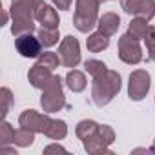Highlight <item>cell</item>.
Masks as SVG:
<instances>
[{
  "label": "cell",
  "mask_w": 155,
  "mask_h": 155,
  "mask_svg": "<svg viewBox=\"0 0 155 155\" xmlns=\"http://www.w3.org/2000/svg\"><path fill=\"white\" fill-rule=\"evenodd\" d=\"M44 0H11V33L15 37L35 31V15Z\"/></svg>",
  "instance_id": "cell-1"
},
{
  "label": "cell",
  "mask_w": 155,
  "mask_h": 155,
  "mask_svg": "<svg viewBox=\"0 0 155 155\" xmlns=\"http://www.w3.org/2000/svg\"><path fill=\"white\" fill-rule=\"evenodd\" d=\"M120 86H122V81H120L119 71L106 69L102 75L95 77L93 86H91V99H93L95 106L102 108V106L110 104L120 91Z\"/></svg>",
  "instance_id": "cell-2"
},
{
  "label": "cell",
  "mask_w": 155,
  "mask_h": 155,
  "mask_svg": "<svg viewBox=\"0 0 155 155\" xmlns=\"http://www.w3.org/2000/svg\"><path fill=\"white\" fill-rule=\"evenodd\" d=\"M99 8H101L99 0H77L73 13V26L77 28V31L88 33L97 26Z\"/></svg>",
  "instance_id": "cell-3"
},
{
  "label": "cell",
  "mask_w": 155,
  "mask_h": 155,
  "mask_svg": "<svg viewBox=\"0 0 155 155\" xmlns=\"http://www.w3.org/2000/svg\"><path fill=\"white\" fill-rule=\"evenodd\" d=\"M62 84H64L62 79L58 75H55L53 81L42 90L40 106L46 113H55V111H60L62 108H66V97H64Z\"/></svg>",
  "instance_id": "cell-4"
},
{
  "label": "cell",
  "mask_w": 155,
  "mask_h": 155,
  "mask_svg": "<svg viewBox=\"0 0 155 155\" xmlns=\"http://www.w3.org/2000/svg\"><path fill=\"white\" fill-rule=\"evenodd\" d=\"M111 142H115V131L108 124H101L95 135L82 140L84 150L88 153H93V155H97V153H111L110 148H108Z\"/></svg>",
  "instance_id": "cell-5"
},
{
  "label": "cell",
  "mask_w": 155,
  "mask_h": 155,
  "mask_svg": "<svg viewBox=\"0 0 155 155\" xmlns=\"http://www.w3.org/2000/svg\"><path fill=\"white\" fill-rule=\"evenodd\" d=\"M151 86V77L146 69H135L130 75V82H128V97L135 102L142 101Z\"/></svg>",
  "instance_id": "cell-6"
},
{
  "label": "cell",
  "mask_w": 155,
  "mask_h": 155,
  "mask_svg": "<svg viewBox=\"0 0 155 155\" xmlns=\"http://www.w3.org/2000/svg\"><path fill=\"white\" fill-rule=\"evenodd\" d=\"M119 58L124 64H139L142 60V48L137 38H133L130 33H124L119 38Z\"/></svg>",
  "instance_id": "cell-7"
},
{
  "label": "cell",
  "mask_w": 155,
  "mask_h": 155,
  "mask_svg": "<svg viewBox=\"0 0 155 155\" xmlns=\"http://www.w3.org/2000/svg\"><path fill=\"white\" fill-rule=\"evenodd\" d=\"M58 57L64 68H77L81 62V46L79 40L75 37L68 35L62 38L60 46H58Z\"/></svg>",
  "instance_id": "cell-8"
},
{
  "label": "cell",
  "mask_w": 155,
  "mask_h": 155,
  "mask_svg": "<svg viewBox=\"0 0 155 155\" xmlns=\"http://www.w3.org/2000/svg\"><path fill=\"white\" fill-rule=\"evenodd\" d=\"M49 122H51V117L46 111L38 113L35 110H24L20 113V117H18V124L22 128H28V130L35 131V133H44L48 130Z\"/></svg>",
  "instance_id": "cell-9"
},
{
  "label": "cell",
  "mask_w": 155,
  "mask_h": 155,
  "mask_svg": "<svg viewBox=\"0 0 155 155\" xmlns=\"http://www.w3.org/2000/svg\"><path fill=\"white\" fill-rule=\"evenodd\" d=\"M124 13L140 17L144 20H151L155 17V0H120Z\"/></svg>",
  "instance_id": "cell-10"
},
{
  "label": "cell",
  "mask_w": 155,
  "mask_h": 155,
  "mask_svg": "<svg viewBox=\"0 0 155 155\" xmlns=\"http://www.w3.org/2000/svg\"><path fill=\"white\" fill-rule=\"evenodd\" d=\"M15 48L24 58H37L42 53V44L38 37H33V33L15 37Z\"/></svg>",
  "instance_id": "cell-11"
},
{
  "label": "cell",
  "mask_w": 155,
  "mask_h": 155,
  "mask_svg": "<svg viewBox=\"0 0 155 155\" xmlns=\"http://www.w3.org/2000/svg\"><path fill=\"white\" fill-rule=\"evenodd\" d=\"M53 69H49V68H46V66H42V64H35L31 69H29V73H28V81H29V84L33 86V88H37V90H44L51 81H53V73H51Z\"/></svg>",
  "instance_id": "cell-12"
},
{
  "label": "cell",
  "mask_w": 155,
  "mask_h": 155,
  "mask_svg": "<svg viewBox=\"0 0 155 155\" xmlns=\"http://www.w3.org/2000/svg\"><path fill=\"white\" fill-rule=\"evenodd\" d=\"M35 20L38 24H42V28H51V29H58V24H60V18H58V13L55 11V8L48 6V4H42L35 15Z\"/></svg>",
  "instance_id": "cell-13"
},
{
  "label": "cell",
  "mask_w": 155,
  "mask_h": 155,
  "mask_svg": "<svg viewBox=\"0 0 155 155\" xmlns=\"http://www.w3.org/2000/svg\"><path fill=\"white\" fill-rule=\"evenodd\" d=\"M119 26H120V17H119L117 13H113V11L104 13L102 17H99V22H97L99 31H102V33L108 35V37L115 35L117 29H119Z\"/></svg>",
  "instance_id": "cell-14"
},
{
  "label": "cell",
  "mask_w": 155,
  "mask_h": 155,
  "mask_svg": "<svg viewBox=\"0 0 155 155\" xmlns=\"http://www.w3.org/2000/svg\"><path fill=\"white\" fill-rule=\"evenodd\" d=\"M86 75L82 73V71H79V69H71V71H68V75H66V86L73 91V93H81V91H84V88H86Z\"/></svg>",
  "instance_id": "cell-15"
},
{
  "label": "cell",
  "mask_w": 155,
  "mask_h": 155,
  "mask_svg": "<svg viewBox=\"0 0 155 155\" xmlns=\"http://www.w3.org/2000/svg\"><path fill=\"white\" fill-rule=\"evenodd\" d=\"M108 46H110V37L104 35L102 31H95V33L88 35V38H86V48H88V51H91V53L104 51Z\"/></svg>",
  "instance_id": "cell-16"
},
{
  "label": "cell",
  "mask_w": 155,
  "mask_h": 155,
  "mask_svg": "<svg viewBox=\"0 0 155 155\" xmlns=\"http://www.w3.org/2000/svg\"><path fill=\"white\" fill-rule=\"evenodd\" d=\"M44 135L51 140H62L66 135H68V124L60 119H51L48 130L44 131Z\"/></svg>",
  "instance_id": "cell-17"
},
{
  "label": "cell",
  "mask_w": 155,
  "mask_h": 155,
  "mask_svg": "<svg viewBox=\"0 0 155 155\" xmlns=\"http://www.w3.org/2000/svg\"><path fill=\"white\" fill-rule=\"evenodd\" d=\"M148 28H150L148 20H144V18H140V17H135V18L130 22V26H128V33H130L133 38H137V40H144V37H146V33H148Z\"/></svg>",
  "instance_id": "cell-18"
},
{
  "label": "cell",
  "mask_w": 155,
  "mask_h": 155,
  "mask_svg": "<svg viewBox=\"0 0 155 155\" xmlns=\"http://www.w3.org/2000/svg\"><path fill=\"white\" fill-rule=\"evenodd\" d=\"M99 126H101V124H97L95 120H88V119H86V120H81L79 124H77L75 133H77V137H79L81 140H84V139L95 135L97 130H99Z\"/></svg>",
  "instance_id": "cell-19"
},
{
  "label": "cell",
  "mask_w": 155,
  "mask_h": 155,
  "mask_svg": "<svg viewBox=\"0 0 155 155\" xmlns=\"http://www.w3.org/2000/svg\"><path fill=\"white\" fill-rule=\"evenodd\" d=\"M42 48H51L55 44H58V29H51V28H40L38 33H37Z\"/></svg>",
  "instance_id": "cell-20"
},
{
  "label": "cell",
  "mask_w": 155,
  "mask_h": 155,
  "mask_svg": "<svg viewBox=\"0 0 155 155\" xmlns=\"http://www.w3.org/2000/svg\"><path fill=\"white\" fill-rule=\"evenodd\" d=\"M33 140H35V131H31L28 128H22V126L18 130H15V140H13V144L26 148V146H31Z\"/></svg>",
  "instance_id": "cell-21"
},
{
  "label": "cell",
  "mask_w": 155,
  "mask_h": 155,
  "mask_svg": "<svg viewBox=\"0 0 155 155\" xmlns=\"http://www.w3.org/2000/svg\"><path fill=\"white\" fill-rule=\"evenodd\" d=\"M13 140H15V128L8 120H2V124H0V146L13 144Z\"/></svg>",
  "instance_id": "cell-22"
},
{
  "label": "cell",
  "mask_w": 155,
  "mask_h": 155,
  "mask_svg": "<svg viewBox=\"0 0 155 155\" xmlns=\"http://www.w3.org/2000/svg\"><path fill=\"white\" fill-rule=\"evenodd\" d=\"M37 62L42 64V66H46V68H49V69H55V68H58V64H62V62H60V57H58L57 53H53V51H44V53H40V55L37 57Z\"/></svg>",
  "instance_id": "cell-23"
},
{
  "label": "cell",
  "mask_w": 155,
  "mask_h": 155,
  "mask_svg": "<svg viewBox=\"0 0 155 155\" xmlns=\"http://www.w3.org/2000/svg\"><path fill=\"white\" fill-rule=\"evenodd\" d=\"M84 69L93 77V79H95V77H99V75H102L108 68H106V64L102 62V60H97V58H90V60H86L84 62Z\"/></svg>",
  "instance_id": "cell-24"
},
{
  "label": "cell",
  "mask_w": 155,
  "mask_h": 155,
  "mask_svg": "<svg viewBox=\"0 0 155 155\" xmlns=\"http://www.w3.org/2000/svg\"><path fill=\"white\" fill-rule=\"evenodd\" d=\"M0 95H2L0 97L2 99V119H6L9 110H11V104H13V93H11L9 88H2L0 90Z\"/></svg>",
  "instance_id": "cell-25"
},
{
  "label": "cell",
  "mask_w": 155,
  "mask_h": 155,
  "mask_svg": "<svg viewBox=\"0 0 155 155\" xmlns=\"http://www.w3.org/2000/svg\"><path fill=\"white\" fill-rule=\"evenodd\" d=\"M51 2L57 9H62V11H68L71 8V0H51Z\"/></svg>",
  "instance_id": "cell-26"
},
{
  "label": "cell",
  "mask_w": 155,
  "mask_h": 155,
  "mask_svg": "<svg viewBox=\"0 0 155 155\" xmlns=\"http://www.w3.org/2000/svg\"><path fill=\"white\" fill-rule=\"evenodd\" d=\"M58 151H64V153H66V148H62V146H58V144H49L48 148H44V153H46V155H49V153H58Z\"/></svg>",
  "instance_id": "cell-27"
},
{
  "label": "cell",
  "mask_w": 155,
  "mask_h": 155,
  "mask_svg": "<svg viewBox=\"0 0 155 155\" xmlns=\"http://www.w3.org/2000/svg\"><path fill=\"white\" fill-rule=\"evenodd\" d=\"M146 48H148V58L150 60H155V42L146 44Z\"/></svg>",
  "instance_id": "cell-28"
},
{
  "label": "cell",
  "mask_w": 155,
  "mask_h": 155,
  "mask_svg": "<svg viewBox=\"0 0 155 155\" xmlns=\"http://www.w3.org/2000/svg\"><path fill=\"white\" fill-rule=\"evenodd\" d=\"M151 150H153V153H155V140H153V146H151Z\"/></svg>",
  "instance_id": "cell-29"
},
{
  "label": "cell",
  "mask_w": 155,
  "mask_h": 155,
  "mask_svg": "<svg viewBox=\"0 0 155 155\" xmlns=\"http://www.w3.org/2000/svg\"><path fill=\"white\" fill-rule=\"evenodd\" d=\"M99 2H101V4H104V2H108V0H99Z\"/></svg>",
  "instance_id": "cell-30"
}]
</instances>
